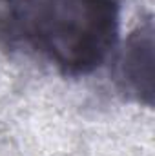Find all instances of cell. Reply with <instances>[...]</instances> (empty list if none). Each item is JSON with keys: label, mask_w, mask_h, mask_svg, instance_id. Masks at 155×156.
<instances>
[{"label": "cell", "mask_w": 155, "mask_h": 156, "mask_svg": "<svg viewBox=\"0 0 155 156\" xmlns=\"http://www.w3.org/2000/svg\"><path fill=\"white\" fill-rule=\"evenodd\" d=\"M119 27V0H0V44L64 76L102 67Z\"/></svg>", "instance_id": "obj_1"}, {"label": "cell", "mask_w": 155, "mask_h": 156, "mask_svg": "<svg viewBox=\"0 0 155 156\" xmlns=\"http://www.w3.org/2000/svg\"><path fill=\"white\" fill-rule=\"evenodd\" d=\"M117 80L128 96L152 105L153 102V24L146 20L126 40L119 60Z\"/></svg>", "instance_id": "obj_2"}]
</instances>
